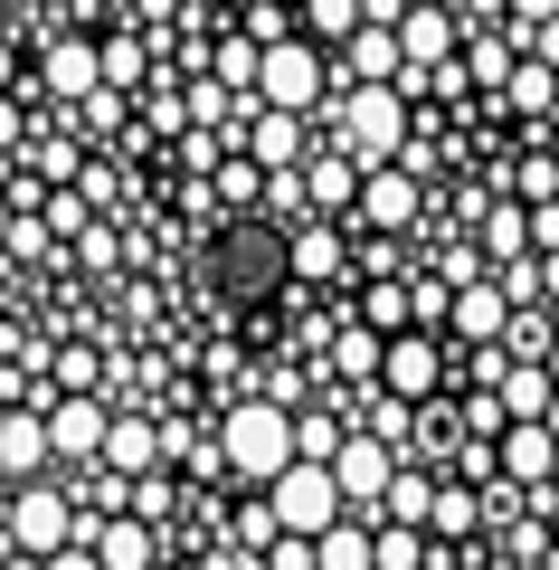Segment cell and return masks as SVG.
<instances>
[{
  "mask_svg": "<svg viewBox=\"0 0 559 570\" xmlns=\"http://www.w3.org/2000/svg\"><path fill=\"white\" fill-rule=\"evenodd\" d=\"M219 466L238 475V485H257V494H266L285 466H295V409L266 400V390H257V400H238V409L219 419Z\"/></svg>",
  "mask_w": 559,
  "mask_h": 570,
  "instance_id": "obj_1",
  "label": "cell"
},
{
  "mask_svg": "<svg viewBox=\"0 0 559 570\" xmlns=\"http://www.w3.org/2000/svg\"><path fill=\"white\" fill-rule=\"evenodd\" d=\"M332 124H341V153H351L360 171H370V163H399V142H408V96H399V86H351V96L332 105Z\"/></svg>",
  "mask_w": 559,
  "mask_h": 570,
  "instance_id": "obj_2",
  "label": "cell"
},
{
  "mask_svg": "<svg viewBox=\"0 0 559 570\" xmlns=\"http://www.w3.org/2000/svg\"><path fill=\"white\" fill-rule=\"evenodd\" d=\"M257 105H285V115H313L322 105V48L303 39H276V48H257Z\"/></svg>",
  "mask_w": 559,
  "mask_h": 570,
  "instance_id": "obj_3",
  "label": "cell"
},
{
  "mask_svg": "<svg viewBox=\"0 0 559 570\" xmlns=\"http://www.w3.org/2000/svg\"><path fill=\"white\" fill-rule=\"evenodd\" d=\"M0 513H10V542H20V551H39V561H48L58 542H86V523H77V504L58 494V475H29V485L10 494Z\"/></svg>",
  "mask_w": 559,
  "mask_h": 570,
  "instance_id": "obj_4",
  "label": "cell"
},
{
  "mask_svg": "<svg viewBox=\"0 0 559 570\" xmlns=\"http://www.w3.org/2000/svg\"><path fill=\"white\" fill-rule=\"evenodd\" d=\"M266 504H276V523H285V532H322V523H341V513H351L322 456H295V466L266 485Z\"/></svg>",
  "mask_w": 559,
  "mask_h": 570,
  "instance_id": "obj_5",
  "label": "cell"
},
{
  "mask_svg": "<svg viewBox=\"0 0 559 570\" xmlns=\"http://www.w3.org/2000/svg\"><path fill=\"white\" fill-rule=\"evenodd\" d=\"M322 466H332V485H341V504H351V513H380L389 475H399V448H389V438H370V428L351 419V438H341Z\"/></svg>",
  "mask_w": 559,
  "mask_h": 570,
  "instance_id": "obj_6",
  "label": "cell"
},
{
  "mask_svg": "<svg viewBox=\"0 0 559 570\" xmlns=\"http://www.w3.org/2000/svg\"><path fill=\"white\" fill-rule=\"evenodd\" d=\"M493 466L512 475L521 494H540V504H550V466H559V428L550 419H502V438H493Z\"/></svg>",
  "mask_w": 559,
  "mask_h": 570,
  "instance_id": "obj_7",
  "label": "cell"
},
{
  "mask_svg": "<svg viewBox=\"0 0 559 570\" xmlns=\"http://www.w3.org/2000/svg\"><path fill=\"white\" fill-rule=\"evenodd\" d=\"M427 209V181L408 163H370L360 171V200H351V228H418Z\"/></svg>",
  "mask_w": 559,
  "mask_h": 570,
  "instance_id": "obj_8",
  "label": "cell"
},
{
  "mask_svg": "<svg viewBox=\"0 0 559 570\" xmlns=\"http://www.w3.org/2000/svg\"><path fill=\"white\" fill-rule=\"evenodd\" d=\"M380 390H399V400H437V390H446V352H437V333H427V324L389 333V352H380Z\"/></svg>",
  "mask_w": 559,
  "mask_h": 570,
  "instance_id": "obj_9",
  "label": "cell"
},
{
  "mask_svg": "<svg viewBox=\"0 0 559 570\" xmlns=\"http://www.w3.org/2000/svg\"><path fill=\"white\" fill-rule=\"evenodd\" d=\"M104 428H114V409L96 390H58L48 400V448L58 456H104Z\"/></svg>",
  "mask_w": 559,
  "mask_h": 570,
  "instance_id": "obj_10",
  "label": "cell"
},
{
  "mask_svg": "<svg viewBox=\"0 0 559 570\" xmlns=\"http://www.w3.org/2000/svg\"><path fill=\"white\" fill-rule=\"evenodd\" d=\"M295 171H303V209H313V219H341V209L360 200V163L341 153V142H313Z\"/></svg>",
  "mask_w": 559,
  "mask_h": 570,
  "instance_id": "obj_11",
  "label": "cell"
},
{
  "mask_svg": "<svg viewBox=\"0 0 559 570\" xmlns=\"http://www.w3.org/2000/svg\"><path fill=\"white\" fill-rule=\"evenodd\" d=\"M502 324H512V295H502L493 276H475V285L446 295V333H456L465 352H475V343H502Z\"/></svg>",
  "mask_w": 559,
  "mask_h": 570,
  "instance_id": "obj_12",
  "label": "cell"
},
{
  "mask_svg": "<svg viewBox=\"0 0 559 570\" xmlns=\"http://www.w3.org/2000/svg\"><path fill=\"white\" fill-rule=\"evenodd\" d=\"M456 29H465V10H456V0H408V10H399V48H408V67L456 58Z\"/></svg>",
  "mask_w": 559,
  "mask_h": 570,
  "instance_id": "obj_13",
  "label": "cell"
},
{
  "mask_svg": "<svg viewBox=\"0 0 559 570\" xmlns=\"http://www.w3.org/2000/svg\"><path fill=\"white\" fill-rule=\"evenodd\" d=\"M48 409H10L0 419V485H29V475H48Z\"/></svg>",
  "mask_w": 559,
  "mask_h": 570,
  "instance_id": "obj_14",
  "label": "cell"
},
{
  "mask_svg": "<svg viewBox=\"0 0 559 570\" xmlns=\"http://www.w3.org/2000/svg\"><path fill=\"white\" fill-rule=\"evenodd\" d=\"M341 48H351V86H399V77H408V48H399V29H380V20H360Z\"/></svg>",
  "mask_w": 559,
  "mask_h": 570,
  "instance_id": "obj_15",
  "label": "cell"
},
{
  "mask_svg": "<svg viewBox=\"0 0 559 570\" xmlns=\"http://www.w3.org/2000/svg\"><path fill=\"white\" fill-rule=\"evenodd\" d=\"M502 400V419H550V400H559V381H550V362H502L493 381H483Z\"/></svg>",
  "mask_w": 559,
  "mask_h": 570,
  "instance_id": "obj_16",
  "label": "cell"
},
{
  "mask_svg": "<svg viewBox=\"0 0 559 570\" xmlns=\"http://www.w3.org/2000/svg\"><path fill=\"white\" fill-rule=\"evenodd\" d=\"M285 266H295L303 285H322V276H341V266H351V238H341L332 219H303L295 238H285Z\"/></svg>",
  "mask_w": 559,
  "mask_h": 570,
  "instance_id": "obj_17",
  "label": "cell"
},
{
  "mask_svg": "<svg viewBox=\"0 0 559 570\" xmlns=\"http://www.w3.org/2000/svg\"><path fill=\"white\" fill-rule=\"evenodd\" d=\"M247 153H257L266 171H295L313 142H303V115H285V105H257V124H247Z\"/></svg>",
  "mask_w": 559,
  "mask_h": 570,
  "instance_id": "obj_18",
  "label": "cell"
},
{
  "mask_svg": "<svg viewBox=\"0 0 559 570\" xmlns=\"http://www.w3.org/2000/svg\"><path fill=\"white\" fill-rule=\"evenodd\" d=\"M493 96L512 105V115H531V124H550V115H559V67H540L531 48H521V58H512V77H502Z\"/></svg>",
  "mask_w": 559,
  "mask_h": 570,
  "instance_id": "obj_19",
  "label": "cell"
},
{
  "mask_svg": "<svg viewBox=\"0 0 559 570\" xmlns=\"http://www.w3.org/2000/svg\"><path fill=\"white\" fill-rule=\"evenodd\" d=\"M96 466H104V475H152V466H161V428H152V419H114Z\"/></svg>",
  "mask_w": 559,
  "mask_h": 570,
  "instance_id": "obj_20",
  "label": "cell"
},
{
  "mask_svg": "<svg viewBox=\"0 0 559 570\" xmlns=\"http://www.w3.org/2000/svg\"><path fill=\"white\" fill-rule=\"evenodd\" d=\"M96 86H104V67H96V39H58V48H48V96H58V105L96 96Z\"/></svg>",
  "mask_w": 559,
  "mask_h": 570,
  "instance_id": "obj_21",
  "label": "cell"
},
{
  "mask_svg": "<svg viewBox=\"0 0 559 570\" xmlns=\"http://www.w3.org/2000/svg\"><path fill=\"white\" fill-rule=\"evenodd\" d=\"M427 532H437V542H475V532H483V494H475V485H456V475H437Z\"/></svg>",
  "mask_w": 559,
  "mask_h": 570,
  "instance_id": "obj_22",
  "label": "cell"
},
{
  "mask_svg": "<svg viewBox=\"0 0 559 570\" xmlns=\"http://www.w3.org/2000/svg\"><path fill=\"white\" fill-rule=\"evenodd\" d=\"M380 333H370V324H351V333H341V343H332V381L341 390H351V400H360V390H380Z\"/></svg>",
  "mask_w": 559,
  "mask_h": 570,
  "instance_id": "obj_23",
  "label": "cell"
},
{
  "mask_svg": "<svg viewBox=\"0 0 559 570\" xmlns=\"http://www.w3.org/2000/svg\"><path fill=\"white\" fill-rule=\"evenodd\" d=\"M86 542H96V561H104V570H152V523H133V513L96 523Z\"/></svg>",
  "mask_w": 559,
  "mask_h": 570,
  "instance_id": "obj_24",
  "label": "cell"
},
{
  "mask_svg": "<svg viewBox=\"0 0 559 570\" xmlns=\"http://www.w3.org/2000/svg\"><path fill=\"white\" fill-rule=\"evenodd\" d=\"M370 570H427V523H389V513H370Z\"/></svg>",
  "mask_w": 559,
  "mask_h": 570,
  "instance_id": "obj_25",
  "label": "cell"
},
{
  "mask_svg": "<svg viewBox=\"0 0 559 570\" xmlns=\"http://www.w3.org/2000/svg\"><path fill=\"white\" fill-rule=\"evenodd\" d=\"M427 504H437V466H418V456H399V475H389L380 513H389V523H427Z\"/></svg>",
  "mask_w": 559,
  "mask_h": 570,
  "instance_id": "obj_26",
  "label": "cell"
},
{
  "mask_svg": "<svg viewBox=\"0 0 559 570\" xmlns=\"http://www.w3.org/2000/svg\"><path fill=\"white\" fill-rule=\"evenodd\" d=\"M502 190H512L521 209H531V200H559V153H550V142L512 153V163H502Z\"/></svg>",
  "mask_w": 559,
  "mask_h": 570,
  "instance_id": "obj_27",
  "label": "cell"
},
{
  "mask_svg": "<svg viewBox=\"0 0 559 570\" xmlns=\"http://www.w3.org/2000/svg\"><path fill=\"white\" fill-rule=\"evenodd\" d=\"M313 561H322V570H370V513L322 523V532H313Z\"/></svg>",
  "mask_w": 559,
  "mask_h": 570,
  "instance_id": "obj_28",
  "label": "cell"
},
{
  "mask_svg": "<svg viewBox=\"0 0 559 570\" xmlns=\"http://www.w3.org/2000/svg\"><path fill=\"white\" fill-rule=\"evenodd\" d=\"M360 324H370V333L389 343V333H408V324H418V295H408L399 276H370V295H360Z\"/></svg>",
  "mask_w": 559,
  "mask_h": 570,
  "instance_id": "obj_29",
  "label": "cell"
},
{
  "mask_svg": "<svg viewBox=\"0 0 559 570\" xmlns=\"http://www.w3.org/2000/svg\"><path fill=\"white\" fill-rule=\"evenodd\" d=\"M521 247H531V209H521L512 190H502V200L483 209V257L502 266V257H521Z\"/></svg>",
  "mask_w": 559,
  "mask_h": 570,
  "instance_id": "obj_30",
  "label": "cell"
},
{
  "mask_svg": "<svg viewBox=\"0 0 559 570\" xmlns=\"http://www.w3.org/2000/svg\"><path fill=\"white\" fill-rule=\"evenodd\" d=\"M96 67H104V86H123V96H142V86H152V48H142V39H104Z\"/></svg>",
  "mask_w": 559,
  "mask_h": 570,
  "instance_id": "obj_31",
  "label": "cell"
},
{
  "mask_svg": "<svg viewBox=\"0 0 559 570\" xmlns=\"http://www.w3.org/2000/svg\"><path fill=\"white\" fill-rule=\"evenodd\" d=\"M295 29H303V39H351V29H360V0H295Z\"/></svg>",
  "mask_w": 559,
  "mask_h": 570,
  "instance_id": "obj_32",
  "label": "cell"
},
{
  "mask_svg": "<svg viewBox=\"0 0 559 570\" xmlns=\"http://www.w3.org/2000/svg\"><path fill=\"white\" fill-rule=\"evenodd\" d=\"M550 333H559V314L512 305V324H502V352H512V362H540V352H550Z\"/></svg>",
  "mask_w": 559,
  "mask_h": 570,
  "instance_id": "obj_33",
  "label": "cell"
},
{
  "mask_svg": "<svg viewBox=\"0 0 559 570\" xmlns=\"http://www.w3.org/2000/svg\"><path fill=\"white\" fill-rule=\"evenodd\" d=\"M39 219H48V238L67 247V238L86 228V219H96V209H86V190H77V181H58V190H48V209H39Z\"/></svg>",
  "mask_w": 559,
  "mask_h": 570,
  "instance_id": "obj_34",
  "label": "cell"
},
{
  "mask_svg": "<svg viewBox=\"0 0 559 570\" xmlns=\"http://www.w3.org/2000/svg\"><path fill=\"white\" fill-rule=\"evenodd\" d=\"M493 532H502V561H550V513H540V523L512 513V523H493Z\"/></svg>",
  "mask_w": 559,
  "mask_h": 570,
  "instance_id": "obj_35",
  "label": "cell"
},
{
  "mask_svg": "<svg viewBox=\"0 0 559 570\" xmlns=\"http://www.w3.org/2000/svg\"><path fill=\"white\" fill-rule=\"evenodd\" d=\"M58 390H104V352L96 343H67L58 352Z\"/></svg>",
  "mask_w": 559,
  "mask_h": 570,
  "instance_id": "obj_36",
  "label": "cell"
},
{
  "mask_svg": "<svg viewBox=\"0 0 559 570\" xmlns=\"http://www.w3.org/2000/svg\"><path fill=\"white\" fill-rule=\"evenodd\" d=\"M247 39H257V48L295 39V0H257V10H247Z\"/></svg>",
  "mask_w": 559,
  "mask_h": 570,
  "instance_id": "obj_37",
  "label": "cell"
},
{
  "mask_svg": "<svg viewBox=\"0 0 559 570\" xmlns=\"http://www.w3.org/2000/svg\"><path fill=\"white\" fill-rule=\"evenodd\" d=\"M351 438V419H295V456H332Z\"/></svg>",
  "mask_w": 559,
  "mask_h": 570,
  "instance_id": "obj_38",
  "label": "cell"
},
{
  "mask_svg": "<svg viewBox=\"0 0 559 570\" xmlns=\"http://www.w3.org/2000/svg\"><path fill=\"white\" fill-rule=\"evenodd\" d=\"M219 86H228V96L257 86V39H228V48H219Z\"/></svg>",
  "mask_w": 559,
  "mask_h": 570,
  "instance_id": "obj_39",
  "label": "cell"
},
{
  "mask_svg": "<svg viewBox=\"0 0 559 570\" xmlns=\"http://www.w3.org/2000/svg\"><path fill=\"white\" fill-rule=\"evenodd\" d=\"M483 266H493V257H483V247H465V238H446V257H437V276H446V285H475Z\"/></svg>",
  "mask_w": 559,
  "mask_h": 570,
  "instance_id": "obj_40",
  "label": "cell"
},
{
  "mask_svg": "<svg viewBox=\"0 0 559 570\" xmlns=\"http://www.w3.org/2000/svg\"><path fill=\"white\" fill-rule=\"evenodd\" d=\"M190 124V96H171V86H152V134H180Z\"/></svg>",
  "mask_w": 559,
  "mask_h": 570,
  "instance_id": "obj_41",
  "label": "cell"
},
{
  "mask_svg": "<svg viewBox=\"0 0 559 570\" xmlns=\"http://www.w3.org/2000/svg\"><path fill=\"white\" fill-rule=\"evenodd\" d=\"M20 142H29V115H20V96L0 86V153H20Z\"/></svg>",
  "mask_w": 559,
  "mask_h": 570,
  "instance_id": "obj_42",
  "label": "cell"
},
{
  "mask_svg": "<svg viewBox=\"0 0 559 570\" xmlns=\"http://www.w3.org/2000/svg\"><path fill=\"white\" fill-rule=\"evenodd\" d=\"M77 190H86V209H104V200H114V171H104V163H77Z\"/></svg>",
  "mask_w": 559,
  "mask_h": 570,
  "instance_id": "obj_43",
  "label": "cell"
},
{
  "mask_svg": "<svg viewBox=\"0 0 559 570\" xmlns=\"http://www.w3.org/2000/svg\"><path fill=\"white\" fill-rule=\"evenodd\" d=\"M39 570H104V561H96V542H58Z\"/></svg>",
  "mask_w": 559,
  "mask_h": 570,
  "instance_id": "obj_44",
  "label": "cell"
},
{
  "mask_svg": "<svg viewBox=\"0 0 559 570\" xmlns=\"http://www.w3.org/2000/svg\"><path fill=\"white\" fill-rule=\"evenodd\" d=\"M200 570H266V551H247V542H228V551H209Z\"/></svg>",
  "mask_w": 559,
  "mask_h": 570,
  "instance_id": "obj_45",
  "label": "cell"
},
{
  "mask_svg": "<svg viewBox=\"0 0 559 570\" xmlns=\"http://www.w3.org/2000/svg\"><path fill=\"white\" fill-rule=\"evenodd\" d=\"M531 247H559V200H531Z\"/></svg>",
  "mask_w": 559,
  "mask_h": 570,
  "instance_id": "obj_46",
  "label": "cell"
},
{
  "mask_svg": "<svg viewBox=\"0 0 559 570\" xmlns=\"http://www.w3.org/2000/svg\"><path fill=\"white\" fill-rule=\"evenodd\" d=\"M550 10H559V0H512L502 20H521V29H531V20H550Z\"/></svg>",
  "mask_w": 559,
  "mask_h": 570,
  "instance_id": "obj_47",
  "label": "cell"
},
{
  "mask_svg": "<svg viewBox=\"0 0 559 570\" xmlns=\"http://www.w3.org/2000/svg\"><path fill=\"white\" fill-rule=\"evenodd\" d=\"M465 20H502V10H512V0H456Z\"/></svg>",
  "mask_w": 559,
  "mask_h": 570,
  "instance_id": "obj_48",
  "label": "cell"
},
{
  "mask_svg": "<svg viewBox=\"0 0 559 570\" xmlns=\"http://www.w3.org/2000/svg\"><path fill=\"white\" fill-rule=\"evenodd\" d=\"M0 86H20V48L10 39H0Z\"/></svg>",
  "mask_w": 559,
  "mask_h": 570,
  "instance_id": "obj_49",
  "label": "cell"
},
{
  "mask_svg": "<svg viewBox=\"0 0 559 570\" xmlns=\"http://www.w3.org/2000/svg\"><path fill=\"white\" fill-rule=\"evenodd\" d=\"M0 247H10V190H0Z\"/></svg>",
  "mask_w": 559,
  "mask_h": 570,
  "instance_id": "obj_50",
  "label": "cell"
},
{
  "mask_svg": "<svg viewBox=\"0 0 559 570\" xmlns=\"http://www.w3.org/2000/svg\"><path fill=\"white\" fill-rule=\"evenodd\" d=\"M540 362H550V381H559V333H550V352H540Z\"/></svg>",
  "mask_w": 559,
  "mask_h": 570,
  "instance_id": "obj_51",
  "label": "cell"
},
{
  "mask_svg": "<svg viewBox=\"0 0 559 570\" xmlns=\"http://www.w3.org/2000/svg\"><path fill=\"white\" fill-rule=\"evenodd\" d=\"M502 570H550V561H502Z\"/></svg>",
  "mask_w": 559,
  "mask_h": 570,
  "instance_id": "obj_52",
  "label": "cell"
},
{
  "mask_svg": "<svg viewBox=\"0 0 559 570\" xmlns=\"http://www.w3.org/2000/svg\"><path fill=\"white\" fill-rule=\"evenodd\" d=\"M550 532H559V494H550Z\"/></svg>",
  "mask_w": 559,
  "mask_h": 570,
  "instance_id": "obj_53",
  "label": "cell"
},
{
  "mask_svg": "<svg viewBox=\"0 0 559 570\" xmlns=\"http://www.w3.org/2000/svg\"><path fill=\"white\" fill-rule=\"evenodd\" d=\"M550 153H559V124H550Z\"/></svg>",
  "mask_w": 559,
  "mask_h": 570,
  "instance_id": "obj_54",
  "label": "cell"
}]
</instances>
